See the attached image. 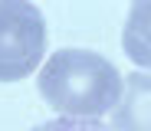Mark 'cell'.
Segmentation results:
<instances>
[{
	"label": "cell",
	"mask_w": 151,
	"mask_h": 131,
	"mask_svg": "<svg viewBox=\"0 0 151 131\" xmlns=\"http://www.w3.org/2000/svg\"><path fill=\"white\" fill-rule=\"evenodd\" d=\"M40 95L63 118H99L118 105L122 75L92 49H59L40 69Z\"/></svg>",
	"instance_id": "obj_1"
},
{
	"label": "cell",
	"mask_w": 151,
	"mask_h": 131,
	"mask_svg": "<svg viewBox=\"0 0 151 131\" xmlns=\"http://www.w3.org/2000/svg\"><path fill=\"white\" fill-rule=\"evenodd\" d=\"M46 49L43 13L27 0H0V82L27 79Z\"/></svg>",
	"instance_id": "obj_2"
},
{
	"label": "cell",
	"mask_w": 151,
	"mask_h": 131,
	"mask_svg": "<svg viewBox=\"0 0 151 131\" xmlns=\"http://www.w3.org/2000/svg\"><path fill=\"white\" fill-rule=\"evenodd\" d=\"M30 131H109V125L92 121V118H59V121H46Z\"/></svg>",
	"instance_id": "obj_5"
},
{
	"label": "cell",
	"mask_w": 151,
	"mask_h": 131,
	"mask_svg": "<svg viewBox=\"0 0 151 131\" xmlns=\"http://www.w3.org/2000/svg\"><path fill=\"white\" fill-rule=\"evenodd\" d=\"M109 131H151V75L132 72L122 82V98L112 108Z\"/></svg>",
	"instance_id": "obj_3"
},
{
	"label": "cell",
	"mask_w": 151,
	"mask_h": 131,
	"mask_svg": "<svg viewBox=\"0 0 151 131\" xmlns=\"http://www.w3.org/2000/svg\"><path fill=\"white\" fill-rule=\"evenodd\" d=\"M122 49L135 66L151 69V0H138L128 10V23L122 33Z\"/></svg>",
	"instance_id": "obj_4"
}]
</instances>
